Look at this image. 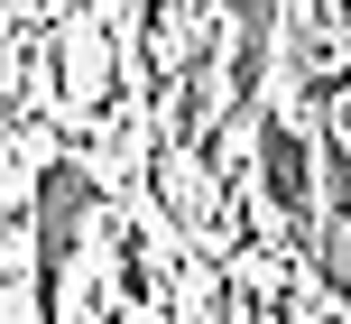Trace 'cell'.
Masks as SVG:
<instances>
[{
	"label": "cell",
	"instance_id": "6da1fadb",
	"mask_svg": "<svg viewBox=\"0 0 351 324\" xmlns=\"http://www.w3.org/2000/svg\"><path fill=\"white\" fill-rule=\"evenodd\" d=\"M93 176L74 158H56V167H37V315L56 324V269L74 259V241H84V222H93Z\"/></svg>",
	"mask_w": 351,
	"mask_h": 324
},
{
	"label": "cell",
	"instance_id": "3957f363",
	"mask_svg": "<svg viewBox=\"0 0 351 324\" xmlns=\"http://www.w3.org/2000/svg\"><path fill=\"white\" fill-rule=\"evenodd\" d=\"M259 167H268V195H278V222L305 232L315 222V176H305V148L287 121H259Z\"/></svg>",
	"mask_w": 351,
	"mask_h": 324
},
{
	"label": "cell",
	"instance_id": "7a4b0ae2",
	"mask_svg": "<svg viewBox=\"0 0 351 324\" xmlns=\"http://www.w3.org/2000/svg\"><path fill=\"white\" fill-rule=\"evenodd\" d=\"M324 185H333V213H324V232H315V269L351 306V148L342 139H324Z\"/></svg>",
	"mask_w": 351,
	"mask_h": 324
},
{
	"label": "cell",
	"instance_id": "5b68a950",
	"mask_svg": "<svg viewBox=\"0 0 351 324\" xmlns=\"http://www.w3.org/2000/svg\"><path fill=\"white\" fill-rule=\"evenodd\" d=\"M324 324H333V315H324Z\"/></svg>",
	"mask_w": 351,
	"mask_h": 324
},
{
	"label": "cell",
	"instance_id": "277c9868",
	"mask_svg": "<svg viewBox=\"0 0 351 324\" xmlns=\"http://www.w3.org/2000/svg\"><path fill=\"white\" fill-rule=\"evenodd\" d=\"M278 37V0H231V111L259 102V65Z\"/></svg>",
	"mask_w": 351,
	"mask_h": 324
}]
</instances>
